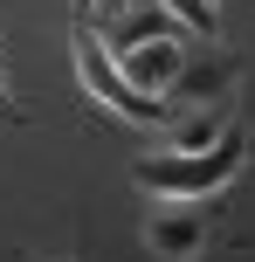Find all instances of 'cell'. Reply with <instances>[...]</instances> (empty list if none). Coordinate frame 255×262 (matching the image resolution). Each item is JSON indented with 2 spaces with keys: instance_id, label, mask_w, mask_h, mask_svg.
Returning <instances> with one entry per match:
<instances>
[{
  "instance_id": "obj_1",
  "label": "cell",
  "mask_w": 255,
  "mask_h": 262,
  "mask_svg": "<svg viewBox=\"0 0 255 262\" xmlns=\"http://www.w3.org/2000/svg\"><path fill=\"white\" fill-rule=\"evenodd\" d=\"M242 166H248V124L228 118V131H221L214 145H200V152H145L131 166V180H138L145 200H173V193L221 200V186H228Z\"/></svg>"
},
{
  "instance_id": "obj_2",
  "label": "cell",
  "mask_w": 255,
  "mask_h": 262,
  "mask_svg": "<svg viewBox=\"0 0 255 262\" xmlns=\"http://www.w3.org/2000/svg\"><path fill=\"white\" fill-rule=\"evenodd\" d=\"M69 49H76V76H83V90H90L104 111H118V118H131V124H173V118H179V111H166V97H145V90H131V83H124V69L110 62V49L97 41L90 21H76Z\"/></svg>"
},
{
  "instance_id": "obj_3",
  "label": "cell",
  "mask_w": 255,
  "mask_h": 262,
  "mask_svg": "<svg viewBox=\"0 0 255 262\" xmlns=\"http://www.w3.org/2000/svg\"><path fill=\"white\" fill-rule=\"evenodd\" d=\"M138 235H145V249L159 262H200V249L214 242V200H193V193L152 200Z\"/></svg>"
},
{
  "instance_id": "obj_4",
  "label": "cell",
  "mask_w": 255,
  "mask_h": 262,
  "mask_svg": "<svg viewBox=\"0 0 255 262\" xmlns=\"http://www.w3.org/2000/svg\"><path fill=\"white\" fill-rule=\"evenodd\" d=\"M187 35H159V41H138V49H124V55H110V62L124 69V83L131 90H145V97H173V83H179V69H187Z\"/></svg>"
},
{
  "instance_id": "obj_5",
  "label": "cell",
  "mask_w": 255,
  "mask_h": 262,
  "mask_svg": "<svg viewBox=\"0 0 255 262\" xmlns=\"http://www.w3.org/2000/svg\"><path fill=\"white\" fill-rule=\"evenodd\" d=\"M235 76H242V55H214V62H193V55H187V69H179L173 90H179V97H193V104H214V97L228 90Z\"/></svg>"
},
{
  "instance_id": "obj_6",
  "label": "cell",
  "mask_w": 255,
  "mask_h": 262,
  "mask_svg": "<svg viewBox=\"0 0 255 262\" xmlns=\"http://www.w3.org/2000/svg\"><path fill=\"white\" fill-rule=\"evenodd\" d=\"M221 131H228L221 104H200V118H179L173 131H166V152H200V145H214Z\"/></svg>"
},
{
  "instance_id": "obj_7",
  "label": "cell",
  "mask_w": 255,
  "mask_h": 262,
  "mask_svg": "<svg viewBox=\"0 0 255 262\" xmlns=\"http://www.w3.org/2000/svg\"><path fill=\"white\" fill-rule=\"evenodd\" d=\"M166 14H173L179 28H193L200 41H221V14H214V0H166Z\"/></svg>"
},
{
  "instance_id": "obj_8",
  "label": "cell",
  "mask_w": 255,
  "mask_h": 262,
  "mask_svg": "<svg viewBox=\"0 0 255 262\" xmlns=\"http://www.w3.org/2000/svg\"><path fill=\"white\" fill-rule=\"evenodd\" d=\"M69 14H76V21H90V14H97V0H69Z\"/></svg>"
},
{
  "instance_id": "obj_9",
  "label": "cell",
  "mask_w": 255,
  "mask_h": 262,
  "mask_svg": "<svg viewBox=\"0 0 255 262\" xmlns=\"http://www.w3.org/2000/svg\"><path fill=\"white\" fill-rule=\"evenodd\" d=\"M0 118H21V111H14V97H7V83H0Z\"/></svg>"
},
{
  "instance_id": "obj_10",
  "label": "cell",
  "mask_w": 255,
  "mask_h": 262,
  "mask_svg": "<svg viewBox=\"0 0 255 262\" xmlns=\"http://www.w3.org/2000/svg\"><path fill=\"white\" fill-rule=\"evenodd\" d=\"M28 262H69V255H28Z\"/></svg>"
},
{
  "instance_id": "obj_11",
  "label": "cell",
  "mask_w": 255,
  "mask_h": 262,
  "mask_svg": "<svg viewBox=\"0 0 255 262\" xmlns=\"http://www.w3.org/2000/svg\"><path fill=\"white\" fill-rule=\"evenodd\" d=\"M0 55H7V49H0Z\"/></svg>"
}]
</instances>
